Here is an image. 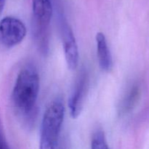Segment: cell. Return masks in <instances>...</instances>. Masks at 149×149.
Masks as SVG:
<instances>
[{"mask_svg":"<svg viewBox=\"0 0 149 149\" xmlns=\"http://www.w3.org/2000/svg\"><path fill=\"white\" fill-rule=\"evenodd\" d=\"M39 92V77L36 68L26 66L19 72L12 93L14 107L20 114L31 116L35 111Z\"/></svg>","mask_w":149,"mask_h":149,"instance_id":"obj_1","label":"cell"},{"mask_svg":"<svg viewBox=\"0 0 149 149\" xmlns=\"http://www.w3.org/2000/svg\"><path fill=\"white\" fill-rule=\"evenodd\" d=\"M64 116L65 106L62 100L52 101L42 119L39 149H57Z\"/></svg>","mask_w":149,"mask_h":149,"instance_id":"obj_2","label":"cell"},{"mask_svg":"<svg viewBox=\"0 0 149 149\" xmlns=\"http://www.w3.org/2000/svg\"><path fill=\"white\" fill-rule=\"evenodd\" d=\"M33 33L37 46L43 53L49 49V26L52 15L50 0H33Z\"/></svg>","mask_w":149,"mask_h":149,"instance_id":"obj_3","label":"cell"},{"mask_svg":"<svg viewBox=\"0 0 149 149\" xmlns=\"http://www.w3.org/2000/svg\"><path fill=\"white\" fill-rule=\"evenodd\" d=\"M26 35L24 23L14 17H5L0 20V45L13 47L19 45Z\"/></svg>","mask_w":149,"mask_h":149,"instance_id":"obj_4","label":"cell"},{"mask_svg":"<svg viewBox=\"0 0 149 149\" xmlns=\"http://www.w3.org/2000/svg\"><path fill=\"white\" fill-rule=\"evenodd\" d=\"M61 33L67 65L71 70H74L79 64L78 45L72 29L65 20L61 23Z\"/></svg>","mask_w":149,"mask_h":149,"instance_id":"obj_5","label":"cell"},{"mask_svg":"<svg viewBox=\"0 0 149 149\" xmlns=\"http://www.w3.org/2000/svg\"><path fill=\"white\" fill-rule=\"evenodd\" d=\"M88 85V78L87 73L82 71L80 73L71 95L68 100V108L71 117L75 119L81 113L83 102Z\"/></svg>","mask_w":149,"mask_h":149,"instance_id":"obj_6","label":"cell"},{"mask_svg":"<svg viewBox=\"0 0 149 149\" xmlns=\"http://www.w3.org/2000/svg\"><path fill=\"white\" fill-rule=\"evenodd\" d=\"M96 47L100 68L104 71H109L113 67V58L104 33L99 32L96 35Z\"/></svg>","mask_w":149,"mask_h":149,"instance_id":"obj_7","label":"cell"},{"mask_svg":"<svg viewBox=\"0 0 149 149\" xmlns=\"http://www.w3.org/2000/svg\"><path fill=\"white\" fill-rule=\"evenodd\" d=\"M141 96V89L138 84H134L128 90L120 104L119 111L122 115L130 113L139 102Z\"/></svg>","mask_w":149,"mask_h":149,"instance_id":"obj_8","label":"cell"},{"mask_svg":"<svg viewBox=\"0 0 149 149\" xmlns=\"http://www.w3.org/2000/svg\"><path fill=\"white\" fill-rule=\"evenodd\" d=\"M91 149H109L106 135L102 130H97L93 134Z\"/></svg>","mask_w":149,"mask_h":149,"instance_id":"obj_9","label":"cell"},{"mask_svg":"<svg viewBox=\"0 0 149 149\" xmlns=\"http://www.w3.org/2000/svg\"><path fill=\"white\" fill-rule=\"evenodd\" d=\"M0 149H10L8 144H7V141H6L5 138L4 136V134H3L2 129H1V122H0Z\"/></svg>","mask_w":149,"mask_h":149,"instance_id":"obj_10","label":"cell"},{"mask_svg":"<svg viewBox=\"0 0 149 149\" xmlns=\"http://www.w3.org/2000/svg\"><path fill=\"white\" fill-rule=\"evenodd\" d=\"M4 4H5V0H0V14L2 13L4 10Z\"/></svg>","mask_w":149,"mask_h":149,"instance_id":"obj_11","label":"cell"},{"mask_svg":"<svg viewBox=\"0 0 149 149\" xmlns=\"http://www.w3.org/2000/svg\"><path fill=\"white\" fill-rule=\"evenodd\" d=\"M60 149H68V146H67L66 143H63L61 145V146H60Z\"/></svg>","mask_w":149,"mask_h":149,"instance_id":"obj_12","label":"cell"}]
</instances>
